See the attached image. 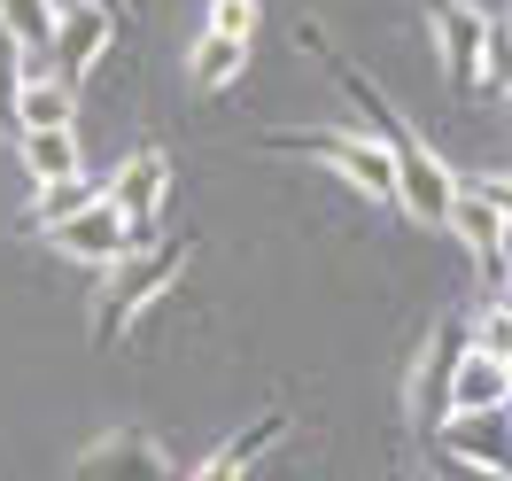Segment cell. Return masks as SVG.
I'll list each match as a JSON object with an SVG mask.
<instances>
[{"label":"cell","mask_w":512,"mask_h":481,"mask_svg":"<svg viewBox=\"0 0 512 481\" xmlns=\"http://www.w3.org/2000/svg\"><path fill=\"white\" fill-rule=\"evenodd\" d=\"M303 47H311V55H326V78H334V86L350 94V109L365 117L357 132H365V140H373V148L388 156V171H396V210H404L412 225H435V233H443V210H450V171H443L435 156H427V140H419V132L404 125L396 109H388V101H381V86H373L365 70H357V63H342V55L326 47V39H319V24H303Z\"/></svg>","instance_id":"6da1fadb"},{"label":"cell","mask_w":512,"mask_h":481,"mask_svg":"<svg viewBox=\"0 0 512 481\" xmlns=\"http://www.w3.org/2000/svg\"><path fill=\"white\" fill-rule=\"evenodd\" d=\"M179 272H187V241H140V249H125V257L109 264V288H101V303H94V342L101 350L125 342V326L140 319Z\"/></svg>","instance_id":"7a4b0ae2"},{"label":"cell","mask_w":512,"mask_h":481,"mask_svg":"<svg viewBox=\"0 0 512 481\" xmlns=\"http://www.w3.org/2000/svg\"><path fill=\"white\" fill-rule=\"evenodd\" d=\"M109 39H117V8H101V0H55V24H47V47H39L32 70L78 86V78L109 55Z\"/></svg>","instance_id":"3957f363"},{"label":"cell","mask_w":512,"mask_h":481,"mask_svg":"<svg viewBox=\"0 0 512 481\" xmlns=\"http://www.w3.org/2000/svg\"><path fill=\"white\" fill-rule=\"evenodd\" d=\"M443 233H458L474 249L481 280L497 288L505 280V179H458L450 187V210H443Z\"/></svg>","instance_id":"277c9868"},{"label":"cell","mask_w":512,"mask_h":481,"mask_svg":"<svg viewBox=\"0 0 512 481\" xmlns=\"http://www.w3.org/2000/svg\"><path fill=\"white\" fill-rule=\"evenodd\" d=\"M264 148L319 156V163H334V171H342L357 194H373V202H396V171H388V156L373 148V140H365V132H272Z\"/></svg>","instance_id":"5b68a950"},{"label":"cell","mask_w":512,"mask_h":481,"mask_svg":"<svg viewBox=\"0 0 512 481\" xmlns=\"http://www.w3.org/2000/svg\"><path fill=\"white\" fill-rule=\"evenodd\" d=\"M163 187H171V156L163 148H132L125 163H117V179L101 187V202L125 218V233H132V249L140 241H156V218H163Z\"/></svg>","instance_id":"8992f818"},{"label":"cell","mask_w":512,"mask_h":481,"mask_svg":"<svg viewBox=\"0 0 512 481\" xmlns=\"http://www.w3.org/2000/svg\"><path fill=\"white\" fill-rule=\"evenodd\" d=\"M458 350H466V319H443L435 334H427L419 365H412V419H419V435H435L443 412H450V365H458Z\"/></svg>","instance_id":"52a82bcc"},{"label":"cell","mask_w":512,"mask_h":481,"mask_svg":"<svg viewBox=\"0 0 512 481\" xmlns=\"http://www.w3.org/2000/svg\"><path fill=\"white\" fill-rule=\"evenodd\" d=\"M427 24H435V39H443L450 86H458V94H474L481 47H489V24H497V16H481V8H466V0H427Z\"/></svg>","instance_id":"ba28073f"},{"label":"cell","mask_w":512,"mask_h":481,"mask_svg":"<svg viewBox=\"0 0 512 481\" xmlns=\"http://www.w3.org/2000/svg\"><path fill=\"white\" fill-rule=\"evenodd\" d=\"M47 241L63 249V257H78V264H117L132 249V233H125V218L109 210V202H86V210H70V218H55L47 225Z\"/></svg>","instance_id":"9c48e42d"},{"label":"cell","mask_w":512,"mask_h":481,"mask_svg":"<svg viewBox=\"0 0 512 481\" xmlns=\"http://www.w3.org/2000/svg\"><path fill=\"white\" fill-rule=\"evenodd\" d=\"M505 404H512V357L458 350V365H450V412H505Z\"/></svg>","instance_id":"30bf717a"},{"label":"cell","mask_w":512,"mask_h":481,"mask_svg":"<svg viewBox=\"0 0 512 481\" xmlns=\"http://www.w3.org/2000/svg\"><path fill=\"white\" fill-rule=\"evenodd\" d=\"M78 481H171V458L140 435H109L78 458Z\"/></svg>","instance_id":"8fae6325"},{"label":"cell","mask_w":512,"mask_h":481,"mask_svg":"<svg viewBox=\"0 0 512 481\" xmlns=\"http://www.w3.org/2000/svg\"><path fill=\"white\" fill-rule=\"evenodd\" d=\"M427 443L450 450V458H474V466H505V458H512L505 412H443V427H435Z\"/></svg>","instance_id":"7c38bea8"},{"label":"cell","mask_w":512,"mask_h":481,"mask_svg":"<svg viewBox=\"0 0 512 481\" xmlns=\"http://www.w3.org/2000/svg\"><path fill=\"white\" fill-rule=\"evenodd\" d=\"M280 435H288V412H264L256 427H241V435H233L225 450H210L194 481H249V466H256V458H264L272 443H280Z\"/></svg>","instance_id":"4fadbf2b"},{"label":"cell","mask_w":512,"mask_h":481,"mask_svg":"<svg viewBox=\"0 0 512 481\" xmlns=\"http://www.w3.org/2000/svg\"><path fill=\"white\" fill-rule=\"evenodd\" d=\"M70 117H78V86L47 78V70H24V78H16V132H32V125H70Z\"/></svg>","instance_id":"5bb4252c"},{"label":"cell","mask_w":512,"mask_h":481,"mask_svg":"<svg viewBox=\"0 0 512 481\" xmlns=\"http://www.w3.org/2000/svg\"><path fill=\"white\" fill-rule=\"evenodd\" d=\"M16 156H24V171H32V187H39V179H70V171H86V163H78V132H70V125L16 132Z\"/></svg>","instance_id":"9a60e30c"},{"label":"cell","mask_w":512,"mask_h":481,"mask_svg":"<svg viewBox=\"0 0 512 481\" xmlns=\"http://www.w3.org/2000/svg\"><path fill=\"white\" fill-rule=\"evenodd\" d=\"M47 24H55V0H0V39L24 55V70L39 63V47H47Z\"/></svg>","instance_id":"2e32d148"},{"label":"cell","mask_w":512,"mask_h":481,"mask_svg":"<svg viewBox=\"0 0 512 481\" xmlns=\"http://www.w3.org/2000/svg\"><path fill=\"white\" fill-rule=\"evenodd\" d=\"M241 63H249V39H225V32H202V39H194V86H202V94L233 86Z\"/></svg>","instance_id":"e0dca14e"},{"label":"cell","mask_w":512,"mask_h":481,"mask_svg":"<svg viewBox=\"0 0 512 481\" xmlns=\"http://www.w3.org/2000/svg\"><path fill=\"white\" fill-rule=\"evenodd\" d=\"M94 194H101V187L86 179V171H70V179H39V194H32V225L47 233L55 218H70V210H86Z\"/></svg>","instance_id":"ac0fdd59"},{"label":"cell","mask_w":512,"mask_h":481,"mask_svg":"<svg viewBox=\"0 0 512 481\" xmlns=\"http://www.w3.org/2000/svg\"><path fill=\"white\" fill-rule=\"evenodd\" d=\"M427 481H505V466H474V458H450L427 443Z\"/></svg>","instance_id":"d6986e66"},{"label":"cell","mask_w":512,"mask_h":481,"mask_svg":"<svg viewBox=\"0 0 512 481\" xmlns=\"http://www.w3.org/2000/svg\"><path fill=\"white\" fill-rule=\"evenodd\" d=\"M202 32H225V39H249L256 32V0H210Z\"/></svg>","instance_id":"ffe728a7"},{"label":"cell","mask_w":512,"mask_h":481,"mask_svg":"<svg viewBox=\"0 0 512 481\" xmlns=\"http://www.w3.org/2000/svg\"><path fill=\"white\" fill-rule=\"evenodd\" d=\"M16 78H24V55L0 39V140H16Z\"/></svg>","instance_id":"44dd1931"},{"label":"cell","mask_w":512,"mask_h":481,"mask_svg":"<svg viewBox=\"0 0 512 481\" xmlns=\"http://www.w3.org/2000/svg\"><path fill=\"white\" fill-rule=\"evenodd\" d=\"M466 350L512 357V319H505V311H497V303H489V311H481V319H474V334H466Z\"/></svg>","instance_id":"7402d4cb"},{"label":"cell","mask_w":512,"mask_h":481,"mask_svg":"<svg viewBox=\"0 0 512 481\" xmlns=\"http://www.w3.org/2000/svg\"><path fill=\"white\" fill-rule=\"evenodd\" d=\"M481 16H489V0H481Z\"/></svg>","instance_id":"603a6c76"},{"label":"cell","mask_w":512,"mask_h":481,"mask_svg":"<svg viewBox=\"0 0 512 481\" xmlns=\"http://www.w3.org/2000/svg\"><path fill=\"white\" fill-rule=\"evenodd\" d=\"M101 8H117V0H101Z\"/></svg>","instance_id":"cb8c5ba5"}]
</instances>
